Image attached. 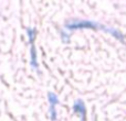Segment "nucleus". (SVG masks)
I'll return each mask as SVG.
<instances>
[{"label":"nucleus","mask_w":126,"mask_h":121,"mask_svg":"<svg viewBox=\"0 0 126 121\" xmlns=\"http://www.w3.org/2000/svg\"><path fill=\"white\" fill-rule=\"evenodd\" d=\"M74 111L78 113H80V116L82 117L83 120H85V106L81 100H78V101L74 104Z\"/></svg>","instance_id":"nucleus-3"},{"label":"nucleus","mask_w":126,"mask_h":121,"mask_svg":"<svg viewBox=\"0 0 126 121\" xmlns=\"http://www.w3.org/2000/svg\"><path fill=\"white\" fill-rule=\"evenodd\" d=\"M31 48H30V56H31V66L38 68V60H37V50H35L34 41H31Z\"/></svg>","instance_id":"nucleus-2"},{"label":"nucleus","mask_w":126,"mask_h":121,"mask_svg":"<svg viewBox=\"0 0 126 121\" xmlns=\"http://www.w3.org/2000/svg\"><path fill=\"white\" fill-rule=\"evenodd\" d=\"M66 29L69 30H76V29H100V30H104L106 31L107 33L112 34L114 37H116L117 40L120 41H124V36L121 32L118 31L114 30V29H110V28H106L105 25H102V24H98L96 22H93V21H89V20H78V21H71L69 23H66Z\"/></svg>","instance_id":"nucleus-1"},{"label":"nucleus","mask_w":126,"mask_h":121,"mask_svg":"<svg viewBox=\"0 0 126 121\" xmlns=\"http://www.w3.org/2000/svg\"><path fill=\"white\" fill-rule=\"evenodd\" d=\"M48 98H49V101H50V106H55V105H58V102H59L57 95H55L54 93H49Z\"/></svg>","instance_id":"nucleus-4"}]
</instances>
